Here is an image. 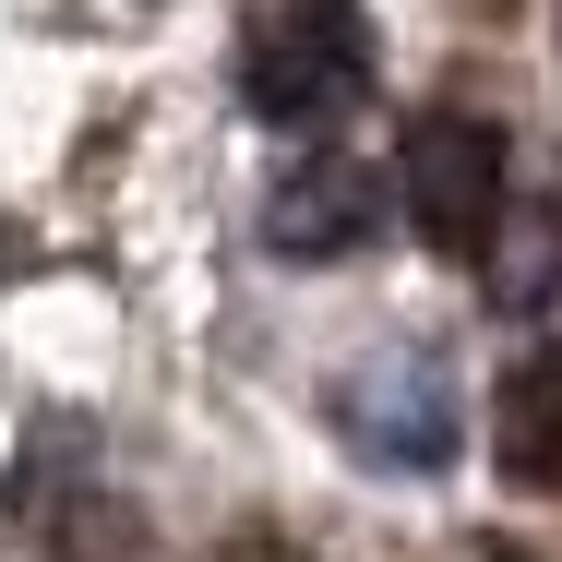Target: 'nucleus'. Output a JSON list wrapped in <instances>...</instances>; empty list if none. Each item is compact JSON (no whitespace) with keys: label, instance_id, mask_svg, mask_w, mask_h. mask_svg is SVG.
<instances>
[{"label":"nucleus","instance_id":"4","mask_svg":"<svg viewBox=\"0 0 562 562\" xmlns=\"http://www.w3.org/2000/svg\"><path fill=\"white\" fill-rule=\"evenodd\" d=\"M383 227V180L371 168H347V156H312V168H288L276 192H263V239L276 251H300V263H336Z\"/></svg>","mask_w":562,"mask_h":562},{"label":"nucleus","instance_id":"3","mask_svg":"<svg viewBox=\"0 0 562 562\" xmlns=\"http://www.w3.org/2000/svg\"><path fill=\"white\" fill-rule=\"evenodd\" d=\"M347 97H359V24H347L336 0H300V12H276L251 36V109L276 120V132H312Z\"/></svg>","mask_w":562,"mask_h":562},{"label":"nucleus","instance_id":"5","mask_svg":"<svg viewBox=\"0 0 562 562\" xmlns=\"http://www.w3.org/2000/svg\"><path fill=\"white\" fill-rule=\"evenodd\" d=\"M491 454H503V479L562 491V347L503 359V383H491Z\"/></svg>","mask_w":562,"mask_h":562},{"label":"nucleus","instance_id":"1","mask_svg":"<svg viewBox=\"0 0 562 562\" xmlns=\"http://www.w3.org/2000/svg\"><path fill=\"white\" fill-rule=\"evenodd\" d=\"M503 132L467 109H431L407 120V156H395V204H407V227L431 239V251H491V227H503Z\"/></svg>","mask_w":562,"mask_h":562},{"label":"nucleus","instance_id":"2","mask_svg":"<svg viewBox=\"0 0 562 562\" xmlns=\"http://www.w3.org/2000/svg\"><path fill=\"white\" fill-rule=\"evenodd\" d=\"M336 431L359 467H383V479H443L454 467V383L419 359V347H395V359H359L336 383Z\"/></svg>","mask_w":562,"mask_h":562}]
</instances>
